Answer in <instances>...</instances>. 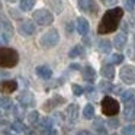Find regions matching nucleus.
<instances>
[{
	"mask_svg": "<svg viewBox=\"0 0 135 135\" xmlns=\"http://www.w3.org/2000/svg\"><path fill=\"white\" fill-rule=\"evenodd\" d=\"M38 123H39V132H41L42 135H50L51 132L54 131L52 119H51V118H44V119H41Z\"/></svg>",
	"mask_w": 135,
	"mask_h": 135,
	"instance_id": "nucleus-12",
	"label": "nucleus"
},
{
	"mask_svg": "<svg viewBox=\"0 0 135 135\" xmlns=\"http://www.w3.org/2000/svg\"><path fill=\"white\" fill-rule=\"evenodd\" d=\"M110 50H112V44H110L109 39L103 38V39H100V41L97 42V51H99L100 54H109Z\"/></svg>",
	"mask_w": 135,
	"mask_h": 135,
	"instance_id": "nucleus-19",
	"label": "nucleus"
},
{
	"mask_svg": "<svg viewBox=\"0 0 135 135\" xmlns=\"http://www.w3.org/2000/svg\"><path fill=\"white\" fill-rule=\"evenodd\" d=\"M35 31H36L35 22L29 21V19H25V21H22L21 23L18 25V32L21 33L22 36H31V35L35 33Z\"/></svg>",
	"mask_w": 135,
	"mask_h": 135,
	"instance_id": "nucleus-7",
	"label": "nucleus"
},
{
	"mask_svg": "<svg viewBox=\"0 0 135 135\" xmlns=\"http://www.w3.org/2000/svg\"><path fill=\"white\" fill-rule=\"evenodd\" d=\"M6 76H7V73H3V71H0V81H3L2 79H3V77H6Z\"/></svg>",
	"mask_w": 135,
	"mask_h": 135,
	"instance_id": "nucleus-41",
	"label": "nucleus"
},
{
	"mask_svg": "<svg viewBox=\"0 0 135 135\" xmlns=\"http://www.w3.org/2000/svg\"><path fill=\"white\" fill-rule=\"evenodd\" d=\"M7 2H10V3H13V2H16V0H7Z\"/></svg>",
	"mask_w": 135,
	"mask_h": 135,
	"instance_id": "nucleus-43",
	"label": "nucleus"
},
{
	"mask_svg": "<svg viewBox=\"0 0 135 135\" xmlns=\"http://www.w3.org/2000/svg\"><path fill=\"white\" fill-rule=\"evenodd\" d=\"M123 18V9L122 7H113L105 12V15L100 19V23L97 26V32L100 35H106V33H112L119 28L120 19Z\"/></svg>",
	"mask_w": 135,
	"mask_h": 135,
	"instance_id": "nucleus-1",
	"label": "nucleus"
},
{
	"mask_svg": "<svg viewBox=\"0 0 135 135\" xmlns=\"http://www.w3.org/2000/svg\"><path fill=\"white\" fill-rule=\"evenodd\" d=\"M0 32L2 33H6L7 36L12 38L13 36V26L10 23V21L6 18V16L0 15Z\"/></svg>",
	"mask_w": 135,
	"mask_h": 135,
	"instance_id": "nucleus-11",
	"label": "nucleus"
},
{
	"mask_svg": "<svg viewBox=\"0 0 135 135\" xmlns=\"http://www.w3.org/2000/svg\"><path fill=\"white\" fill-rule=\"evenodd\" d=\"M100 74L103 76V79H105V80H112L115 77V67L110 64V62L103 64L102 68H100Z\"/></svg>",
	"mask_w": 135,
	"mask_h": 135,
	"instance_id": "nucleus-14",
	"label": "nucleus"
},
{
	"mask_svg": "<svg viewBox=\"0 0 135 135\" xmlns=\"http://www.w3.org/2000/svg\"><path fill=\"white\" fill-rule=\"evenodd\" d=\"M18 89V81L16 80H3L0 83V93L10 94Z\"/></svg>",
	"mask_w": 135,
	"mask_h": 135,
	"instance_id": "nucleus-10",
	"label": "nucleus"
},
{
	"mask_svg": "<svg viewBox=\"0 0 135 135\" xmlns=\"http://www.w3.org/2000/svg\"><path fill=\"white\" fill-rule=\"evenodd\" d=\"M134 126L132 125H126L122 128V135H134Z\"/></svg>",
	"mask_w": 135,
	"mask_h": 135,
	"instance_id": "nucleus-33",
	"label": "nucleus"
},
{
	"mask_svg": "<svg viewBox=\"0 0 135 135\" xmlns=\"http://www.w3.org/2000/svg\"><path fill=\"white\" fill-rule=\"evenodd\" d=\"M26 119H28V122H29L31 125H35V123L39 122V113L36 110H32V112H29V113H28Z\"/></svg>",
	"mask_w": 135,
	"mask_h": 135,
	"instance_id": "nucleus-26",
	"label": "nucleus"
},
{
	"mask_svg": "<svg viewBox=\"0 0 135 135\" xmlns=\"http://www.w3.org/2000/svg\"><path fill=\"white\" fill-rule=\"evenodd\" d=\"M70 68H73V70H83V68L80 67L79 64H71V65H70Z\"/></svg>",
	"mask_w": 135,
	"mask_h": 135,
	"instance_id": "nucleus-39",
	"label": "nucleus"
},
{
	"mask_svg": "<svg viewBox=\"0 0 135 135\" xmlns=\"http://www.w3.org/2000/svg\"><path fill=\"white\" fill-rule=\"evenodd\" d=\"M128 55L131 57L132 60H135V50H134L132 47H129V48H128Z\"/></svg>",
	"mask_w": 135,
	"mask_h": 135,
	"instance_id": "nucleus-37",
	"label": "nucleus"
},
{
	"mask_svg": "<svg viewBox=\"0 0 135 135\" xmlns=\"http://www.w3.org/2000/svg\"><path fill=\"white\" fill-rule=\"evenodd\" d=\"M0 108H2V109L13 108V106H12V100H10L7 96H0Z\"/></svg>",
	"mask_w": 135,
	"mask_h": 135,
	"instance_id": "nucleus-28",
	"label": "nucleus"
},
{
	"mask_svg": "<svg viewBox=\"0 0 135 135\" xmlns=\"http://www.w3.org/2000/svg\"><path fill=\"white\" fill-rule=\"evenodd\" d=\"M19 62V54L9 47H0V67L12 68Z\"/></svg>",
	"mask_w": 135,
	"mask_h": 135,
	"instance_id": "nucleus-2",
	"label": "nucleus"
},
{
	"mask_svg": "<svg viewBox=\"0 0 135 135\" xmlns=\"http://www.w3.org/2000/svg\"><path fill=\"white\" fill-rule=\"evenodd\" d=\"M89 28H90V25H89L87 19L83 18V16L77 18V21H76V29H77V32H79L80 35H87Z\"/></svg>",
	"mask_w": 135,
	"mask_h": 135,
	"instance_id": "nucleus-13",
	"label": "nucleus"
},
{
	"mask_svg": "<svg viewBox=\"0 0 135 135\" xmlns=\"http://www.w3.org/2000/svg\"><path fill=\"white\" fill-rule=\"evenodd\" d=\"M71 89H73L74 96H81V94L84 93V89H83L81 86H79V84H73V86H71Z\"/></svg>",
	"mask_w": 135,
	"mask_h": 135,
	"instance_id": "nucleus-32",
	"label": "nucleus"
},
{
	"mask_svg": "<svg viewBox=\"0 0 135 135\" xmlns=\"http://www.w3.org/2000/svg\"><path fill=\"white\" fill-rule=\"evenodd\" d=\"M81 73H83V79L87 83H93L94 80H96V71H94V68L90 67V65H86L81 70Z\"/></svg>",
	"mask_w": 135,
	"mask_h": 135,
	"instance_id": "nucleus-16",
	"label": "nucleus"
},
{
	"mask_svg": "<svg viewBox=\"0 0 135 135\" xmlns=\"http://www.w3.org/2000/svg\"><path fill=\"white\" fill-rule=\"evenodd\" d=\"M83 116H84V119H93L94 118V108L93 105H86L84 109H83Z\"/></svg>",
	"mask_w": 135,
	"mask_h": 135,
	"instance_id": "nucleus-24",
	"label": "nucleus"
},
{
	"mask_svg": "<svg viewBox=\"0 0 135 135\" xmlns=\"http://www.w3.org/2000/svg\"><path fill=\"white\" fill-rule=\"evenodd\" d=\"M36 74L44 80H50L52 77V70L48 65H38L36 67Z\"/></svg>",
	"mask_w": 135,
	"mask_h": 135,
	"instance_id": "nucleus-18",
	"label": "nucleus"
},
{
	"mask_svg": "<svg viewBox=\"0 0 135 135\" xmlns=\"http://www.w3.org/2000/svg\"><path fill=\"white\" fill-rule=\"evenodd\" d=\"M35 6V0H21V10L22 12H29Z\"/></svg>",
	"mask_w": 135,
	"mask_h": 135,
	"instance_id": "nucleus-23",
	"label": "nucleus"
},
{
	"mask_svg": "<svg viewBox=\"0 0 135 135\" xmlns=\"http://www.w3.org/2000/svg\"><path fill=\"white\" fill-rule=\"evenodd\" d=\"M106 125H108V128L115 129V128H118V126H119V119H118V118H112V119H108Z\"/></svg>",
	"mask_w": 135,
	"mask_h": 135,
	"instance_id": "nucleus-31",
	"label": "nucleus"
},
{
	"mask_svg": "<svg viewBox=\"0 0 135 135\" xmlns=\"http://www.w3.org/2000/svg\"><path fill=\"white\" fill-rule=\"evenodd\" d=\"M64 102H65L64 97H61V96H55V97H52L51 100H48V102H45V103H44V110L50 112L52 108H55L57 105H60V103H64Z\"/></svg>",
	"mask_w": 135,
	"mask_h": 135,
	"instance_id": "nucleus-20",
	"label": "nucleus"
},
{
	"mask_svg": "<svg viewBox=\"0 0 135 135\" xmlns=\"http://www.w3.org/2000/svg\"><path fill=\"white\" fill-rule=\"evenodd\" d=\"M123 61V55L122 54H112L110 58H109V62L112 65H116V64H120Z\"/></svg>",
	"mask_w": 135,
	"mask_h": 135,
	"instance_id": "nucleus-29",
	"label": "nucleus"
},
{
	"mask_svg": "<svg viewBox=\"0 0 135 135\" xmlns=\"http://www.w3.org/2000/svg\"><path fill=\"white\" fill-rule=\"evenodd\" d=\"M126 42H128V36H126L125 32H119L118 35H115L113 45L118 48V50H122V48H125Z\"/></svg>",
	"mask_w": 135,
	"mask_h": 135,
	"instance_id": "nucleus-17",
	"label": "nucleus"
},
{
	"mask_svg": "<svg viewBox=\"0 0 135 135\" xmlns=\"http://www.w3.org/2000/svg\"><path fill=\"white\" fill-rule=\"evenodd\" d=\"M32 19L35 23L45 26V25H51L54 22V15L48 9H36L32 13Z\"/></svg>",
	"mask_w": 135,
	"mask_h": 135,
	"instance_id": "nucleus-4",
	"label": "nucleus"
},
{
	"mask_svg": "<svg viewBox=\"0 0 135 135\" xmlns=\"http://www.w3.org/2000/svg\"><path fill=\"white\" fill-rule=\"evenodd\" d=\"M50 135H57V134H55V131H52V132H51Z\"/></svg>",
	"mask_w": 135,
	"mask_h": 135,
	"instance_id": "nucleus-42",
	"label": "nucleus"
},
{
	"mask_svg": "<svg viewBox=\"0 0 135 135\" xmlns=\"http://www.w3.org/2000/svg\"><path fill=\"white\" fill-rule=\"evenodd\" d=\"M83 54V47L81 45H76V47H73V50L68 52V55H70V58H76V57L81 55Z\"/></svg>",
	"mask_w": 135,
	"mask_h": 135,
	"instance_id": "nucleus-30",
	"label": "nucleus"
},
{
	"mask_svg": "<svg viewBox=\"0 0 135 135\" xmlns=\"http://www.w3.org/2000/svg\"><path fill=\"white\" fill-rule=\"evenodd\" d=\"M102 112L105 116H115L119 113V102L110 96H105L102 99Z\"/></svg>",
	"mask_w": 135,
	"mask_h": 135,
	"instance_id": "nucleus-3",
	"label": "nucleus"
},
{
	"mask_svg": "<svg viewBox=\"0 0 135 135\" xmlns=\"http://www.w3.org/2000/svg\"><path fill=\"white\" fill-rule=\"evenodd\" d=\"M119 77L126 84H134L135 83V65H123L119 71Z\"/></svg>",
	"mask_w": 135,
	"mask_h": 135,
	"instance_id": "nucleus-6",
	"label": "nucleus"
},
{
	"mask_svg": "<svg viewBox=\"0 0 135 135\" xmlns=\"http://www.w3.org/2000/svg\"><path fill=\"white\" fill-rule=\"evenodd\" d=\"M18 102L21 103L22 108H29V106L35 105V97L31 91H22L18 96Z\"/></svg>",
	"mask_w": 135,
	"mask_h": 135,
	"instance_id": "nucleus-9",
	"label": "nucleus"
},
{
	"mask_svg": "<svg viewBox=\"0 0 135 135\" xmlns=\"http://www.w3.org/2000/svg\"><path fill=\"white\" fill-rule=\"evenodd\" d=\"M134 99H135V90L134 89H128V90H123L122 93H120V100H122L125 105L129 102H132Z\"/></svg>",
	"mask_w": 135,
	"mask_h": 135,
	"instance_id": "nucleus-21",
	"label": "nucleus"
},
{
	"mask_svg": "<svg viewBox=\"0 0 135 135\" xmlns=\"http://www.w3.org/2000/svg\"><path fill=\"white\" fill-rule=\"evenodd\" d=\"M118 0H102V3L106 4V6H113V4H116Z\"/></svg>",
	"mask_w": 135,
	"mask_h": 135,
	"instance_id": "nucleus-35",
	"label": "nucleus"
},
{
	"mask_svg": "<svg viewBox=\"0 0 135 135\" xmlns=\"http://www.w3.org/2000/svg\"><path fill=\"white\" fill-rule=\"evenodd\" d=\"M65 115H67V119L70 122H76L77 118H79V106L76 103H71L65 110Z\"/></svg>",
	"mask_w": 135,
	"mask_h": 135,
	"instance_id": "nucleus-15",
	"label": "nucleus"
},
{
	"mask_svg": "<svg viewBox=\"0 0 135 135\" xmlns=\"http://www.w3.org/2000/svg\"><path fill=\"white\" fill-rule=\"evenodd\" d=\"M93 128L96 129V132H97V134H100V135H106L105 125H103V122H102L100 119H96V120H94V125H93Z\"/></svg>",
	"mask_w": 135,
	"mask_h": 135,
	"instance_id": "nucleus-27",
	"label": "nucleus"
},
{
	"mask_svg": "<svg viewBox=\"0 0 135 135\" xmlns=\"http://www.w3.org/2000/svg\"><path fill=\"white\" fill-rule=\"evenodd\" d=\"M74 29H76V23H74V22H67V25H65V31H67V33H71Z\"/></svg>",
	"mask_w": 135,
	"mask_h": 135,
	"instance_id": "nucleus-34",
	"label": "nucleus"
},
{
	"mask_svg": "<svg viewBox=\"0 0 135 135\" xmlns=\"http://www.w3.org/2000/svg\"><path fill=\"white\" fill-rule=\"evenodd\" d=\"M6 135H10V134H6Z\"/></svg>",
	"mask_w": 135,
	"mask_h": 135,
	"instance_id": "nucleus-46",
	"label": "nucleus"
},
{
	"mask_svg": "<svg viewBox=\"0 0 135 135\" xmlns=\"http://www.w3.org/2000/svg\"><path fill=\"white\" fill-rule=\"evenodd\" d=\"M99 90L102 91V93L108 94V93H110V91L113 90V86H112L110 81H108V80H103V81L99 83Z\"/></svg>",
	"mask_w": 135,
	"mask_h": 135,
	"instance_id": "nucleus-22",
	"label": "nucleus"
},
{
	"mask_svg": "<svg viewBox=\"0 0 135 135\" xmlns=\"http://www.w3.org/2000/svg\"><path fill=\"white\" fill-rule=\"evenodd\" d=\"M134 41H135V35H134Z\"/></svg>",
	"mask_w": 135,
	"mask_h": 135,
	"instance_id": "nucleus-45",
	"label": "nucleus"
},
{
	"mask_svg": "<svg viewBox=\"0 0 135 135\" xmlns=\"http://www.w3.org/2000/svg\"><path fill=\"white\" fill-rule=\"evenodd\" d=\"M125 7L128 10H132V9H134V3H132L131 0H125Z\"/></svg>",
	"mask_w": 135,
	"mask_h": 135,
	"instance_id": "nucleus-36",
	"label": "nucleus"
},
{
	"mask_svg": "<svg viewBox=\"0 0 135 135\" xmlns=\"http://www.w3.org/2000/svg\"><path fill=\"white\" fill-rule=\"evenodd\" d=\"M131 2H132V3H134V4H135V0H131Z\"/></svg>",
	"mask_w": 135,
	"mask_h": 135,
	"instance_id": "nucleus-44",
	"label": "nucleus"
},
{
	"mask_svg": "<svg viewBox=\"0 0 135 135\" xmlns=\"http://www.w3.org/2000/svg\"><path fill=\"white\" fill-rule=\"evenodd\" d=\"M79 7L80 10L91 13V15H97V12H99V6L96 4L94 0H79Z\"/></svg>",
	"mask_w": 135,
	"mask_h": 135,
	"instance_id": "nucleus-8",
	"label": "nucleus"
},
{
	"mask_svg": "<svg viewBox=\"0 0 135 135\" xmlns=\"http://www.w3.org/2000/svg\"><path fill=\"white\" fill-rule=\"evenodd\" d=\"M10 128H12V131H15V132H23L25 129H26V126L23 125V122H21L19 119H16V120H13L12 122V125H10Z\"/></svg>",
	"mask_w": 135,
	"mask_h": 135,
	"instance_id": "nucleus-25",
	"label": "nucleus"
},
{
	"mask_svg": "<svg viewBox=\"0 0 135 135\" xmlns=\"http://www.w3.org/2000/svg\"><path fill=\"white\" fill-rule=\"evenodd\" d=\"M77 135H91V134H89L87 131H80V132H77Z\"/></svg>",
	"mask_w": 135,
	"mask_h": 135,
	"instance_id": "nucleus-40",
	"label": "nucleus"
},
{
	"mask_svg": "<svg viewBox=\"0 0 135 135\" xmlns=\"http://www.w3.org/2000/svg\"><path fill=\"white\" fill-rule=\"evenodd\" d=\"M129 23H131V28L135 29V10L132 12V16H131V19H129Z\"/></svg>",
	"mask_w": 135,
	"mask_h": 135,
	"instance_id": "nucleus-38",
	"label": "nucleus"
},
{
	"mask_svg": "<svg viewBox=\"0 0 135 135\" xmlns=\"http://www.w3.org/2000/svg\"><path fill=\"white\" fill-rule=\"evenodd\" d=\"M60 41V35H58V31L57 29H48L47 32L42 33L41 39H39V44L42 45L44 48H51V47H55Z\"/></svg>",
	"mask_w": 135,
	"mask_h": 135,
	"instance_id": "nucleus-5",
	"label": "nucleus"
}]
</instances>
